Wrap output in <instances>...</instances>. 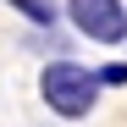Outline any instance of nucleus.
I'll return each mask as SVG.
<instances>
[{"label": "nucleus", "mask_w": 127, "mask_h": 127, "mask_svg": "<svg viewBox=\"0 0 127 127\" xmlns=\"http://www.w3.org/2000/svg\"><path fill=\"white\" fill-rule=\"evenodd\" d=\"M99 94L105 89L94 83V66H83V61H72V55H61V61H50V66L39 72V99H44V111L61 116V122L94 116Z\"/></svg>", "instance_id": "1"}, {"label": "nucleus", "mask_w": 127, "mask_h": 127, "mask_svg": "<svg viewBox=\"0 0 127 127\" xmlns=\"http://www.w3.org/2000/svg\"><path fill=\"white\" fill-rule=\"evenodd\" d=\"M66 22L89 44H127V6L122 0H66Z\"/></svg>", "instance_id": "2"}, {"label": "nucleus", "mask_w": 127, "mask_h": 127, "mask_svg": "<svg viewBox=\"0 0 127 127\" xmlns=\"http://www.w3.org/2000/svg\"><path fill=\"white\" fill-rule=\"evenodd\" d=\"M6 6H11V11H22V17H28L33 28H44V33H55V17H61V11L50 6V0H6Z\"/></svg>", "instance_id": "3"}, {"label": "nucleus", "mask_w": 127, "mask_h": 127, "mask_svg": "<svg viewBox=\"0 0 127 127\" xmlns=\"http://www.w3.org/2000/svg\"><path fill=\"white\" fill-rule=\"evenodd\" d=\"M94 83H99V89H127V61H116V66H94Z\"/></svg>", "instance_id": "4"}]
</instances>
